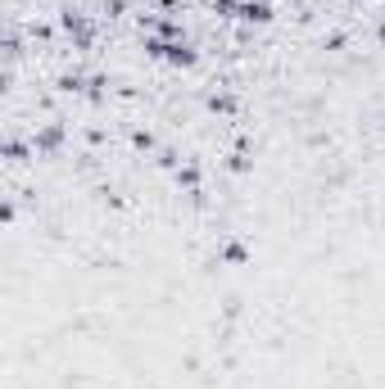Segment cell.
<instances>
[{"label":"cell","instance_id":"2","mask_svg":"<svg viewBox=\"0 0 385 389\" xmlns=\"http://www.w3.org/2000/svg\"><path fill=\"white\" fill-rule=\"evenodd\" d=\"M250 254H254V249L245 245V240H231V245L222 249V263H231V267H241V263H250Z\"/></svg>","mask_w":385,"mask_h":389},{"label":"cell","instance_id":"3","mask_svg":"<svg viewBox=\"0 0 385 389\" xmlns=\"http://www.w3.org/2000/svg\"><path fill=\"white\" fill-rule=\"evenodd\" d=\"M381 41H385V27H381Z\"/></svg>","mask_w":385,"mask_h":389},{"label":"cell","instance_id":"1","mask_svg":"<svg viewBox=\"0 0 385 389\" xmlns=\"http://www.w3.org/2000/svg\"><path fill=\"white\" fill-rule=\"evenodd\" d=\"M236 19H245V23H267V19H272V5H267V0H245V5H236Z\"/></svg>","mask_w":385,"mask_h":389}]
</instances>
